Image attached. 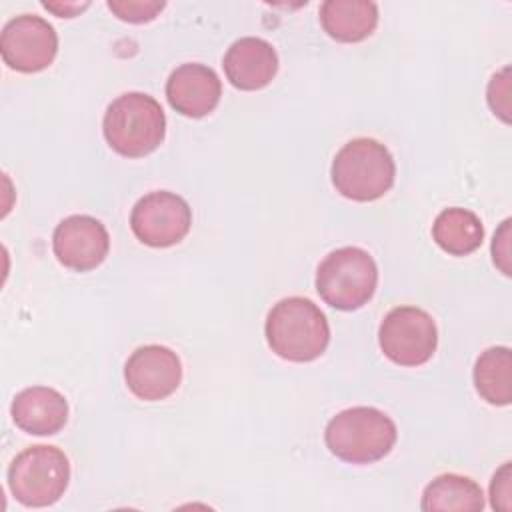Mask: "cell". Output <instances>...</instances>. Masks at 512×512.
<instances>
[{"mask_svg":"<svg viewBox=\"0 0 512 512\" xmlns=\"http://www.w3.org/2000/svg\"><path fill=\"white\" fill-rule=\"evenodd\" d=\"M4 64L16 72L32 74L48 68L58 52V36L48 20L36 14H20L8 20L0 34Z\"/></svg>","mask_w":512,"mask_h":512,"instance_id":"9","label":"cell"},{"mask_svg":"<svg viewBox=\"0 0 512 512\" xmlns=\"http://www.w3.org/2000/svg\"><path fill=\"white\" fill-rule=\"evenodd\" d=\"M476 392L494 406H508L512 400V354L506 346L484 350L474 364Z\"/></svg>","mask_w":512,"mask_h":512,"instance_id":"18","label":"cell"},{"mask_svg":"<svg viewBox=\"0 0 512 512\" xmlns=\"http://www.w3.org/2000/svg\"><path fill=\"white\" fill-rule=\"evenodd\" d=\"M222 66L228 82L234 88L252 92L272 82L278 72V54L268 40L244 36L230 44Z\"/></svg>","mask_w":512,"mask_h":512,"instance_id":"13","label":"cell"},{"mask_svg":"<svg viewBox=\"0 0 512 512\" xmlns=\"http://www.w3.org/2000/svg\"><path fill=\"white\" fill-rule=\"evenodd\" d=\"M70 482L66 454L48 444H36L20 452L8 468L12 496L30 508L50 506L60 500Z\"/></svg>","mask_w":512,"mask_h":512,"instance_id":"6","label":"cell"},{"mask_svg":"<svg viewBox=\"0 0 512 512\" xmlns=\"http://www.w3.org/2000/svg\"><path fill=\"white\" fill-rule=\"evenodd\" d=\"M488 104L494 114L510 122V68L496 72L488 84Z\"/></svg>","mask_w":512,"mask_h":512,"instance_id":"20","label":"cell"},{"mask_svg":"<svg viewBox=\"0 0 512 512\" xmlns=\"http://www.w3.org/2000/svg\"><path fill=\"white\" fill-rule=\"evenodd\" d=\"M378 284L374 258L358 246L332 250L316 270V290L320 298L336 310H356L364 306Z\"/></svg>","mask_w":512,"mask_h":512,"instance_id":"5","label":"cell"},{"mask_svg":"<svg viewBox=\"0 0 512 512\" xmlns=\"http://www.w3.org/2000/svg\"><path fill=\"white\" fill-rule=\"evenodd\" d=\"M490 504L494 510L508 512L512 508V466L504 462L490 482Z\"/></svg>","mask_w":512,"mask_h":512,"instance_id":"21","label":"cell"},{"mask_svg":"<svg viewBox=\"0 0 512 512\" xmlns=\"http://www.w3.org/2000/svg\"><path fill=\"white\" fill-rule=\"evenodd\" d=\"M426 512H478L484 508L482 488L460 474H440L422 492Z\"/></svg>","mask_w":512,"mask_h":512,"instance_id":"17","label":"cell"},{"mask_svg":"<svg viewBox=\"0 0 512 512\" xmlns=\"http://www.w3.org/2000/svg\"><path fill=\"white\" fill-rule=\"evenodd\" d=\"M492 256H494V264L506 274L510 276V218L502 222L500 230L494 236L492 242Z\"/></svg>","mask_w":512,"mask_h":512,"instance_id":"22","label":"cell"},{"mask_svg":"<svg viewBox=\"0 0 512 512\" xmlns=\"http://www.w3.org/2000/svg\"><path fill=\"white\" fill-rule=\"evenodd\" d=\"M102 132L114 152L126 158H140L162 144L166 116L156 98L144 92H126L106 108Z\"/></svg>","mask_w":512,"mask_h":512,"instance_id":"2","label":"cell"},{"mask_svg":"<svg viewBox=\"0 0 512 512\" xmlns=\"http://www.w3.org/2000/svg\"><path fill=\"white\" fill-rule=\"evenodd\" d=\"M320 24L336 42H360L378 24V6L368 0H326L320 6Z\"/></svg>","mask_w":512,"mask_h":512,"instance_id":"15","label":"cell"},{"mask_svg":"<svg viewBox=\"0 0 512 512\" xmlns=\"http://www.w3.org/2000/svg\"><path fill=\"white\" fill-rule=\"evenodd\" d=\"M220 96V78L206 64H180L166 82V98L170 106L188 118H202L210 114L218 106Z\"/></svg>","mask_w":512,"mask_h":512,"instance_id":"12","label":"cell"},{"mask_svg":"<svg viewBox=\"0 0 512 512\" xmlns=\"http://www.w3.org/2000/svg\"><path fill=\"white\" fill-rule=\"evenodd\" d=\"M166 2L160 0H110L108 10L116 14L124 22L142 24L154 20L162 10Z\"/></svg>","mask_w":512,"mask_h":512,"instance_id":"19","label":"cell"},{"mask_svg":"<svg viewBox=\"0 0 512 512\" xmlns=\"http://www.w3.org/2000/svg\"><path fill=\"white\" fill-rule=\"evenodd\" d=\"M42 6L60 18H74L90 6V2H42Z\"/></svg>","mask_w":512,"mask_h":512,"instance_id":"23","label":"cell"},{"mask_svg":"<svg viewBox=\"0 0 512 512\" xmlns=\"http://www.w3.org/2000/svg\"><path fill=\"white\" fill-rule=\"evenodd\" d=\"M110 248L106 226L88 214L64 218L52 234L56 260L76 272H88L104 262Z\"/></svg>","mask_w":512,"mask_h":512,"instance_id":"11","label":"cell"},{"mask_svg":"<svg viewBox=\"0 0 512 512\" xmlns=\"http://www.w3.org/2000/svg\"><path fill=\"white\" fill-rule=\"evenodd\" d=\"M192 226V210L188 202L168 190L142 196L130 214L134 236L152 248H168L178 244Z\"/></svg>","mask_w":512,"mask_h":512,"instance_id":"8","label":"cell"},{"mask_svg":"<svg viewBox=\"0 0 512 512\" xmlns=\"http://www.w3.org/2000/svg\"><path fill=\"white\" fill-rule=\"evenodd\" d=\"M264 332L272 352L290 362L316 360L324 354L330 340L324 312L302 296L276 302L268 312Z\"/></svg>","mask_w":512,"mask_h":512,"instance_id":"1","label":"cell"},{"mask_svg":"<svg viewBox=\"0 0 512 512\" xmlns=\"http://www.w3.org/2000/svg\"><path fill=\"white\" fill-rule=\"evenodd\" d=\"M434 242L452 256H466L480 248L484 228L480 218L468 208H446L432 224Z\"/></svg>","mask_w":512,"mask_h":512,"instance_id":"16","label":"cell"},{"mask_svg":"<svg viewBox=\"0 0 512 512\" xmlns=\"http://www.w3.org/2000/svg\"><path fill=\"white\" fill-rule=\"evenodd\" d=\"M332 184L336 192L354 202H372L384 196L396 176L390 150L374 138L346 142L332 162Z\"/></svg>","mask_w":512,"mask_h":512,"instance_id":"4","label":"cell"},{"mask_svg":"<svg viewBox=\"0 0 512 512\" xmlns=\"http://www.w3.org/2000/svg\"><path fill=\"white\" fill-rule=\"evenodd\" d=\"M378 342L388 360L398 366H420L432 358L438 330L432 316L416 306L392 308L378 330Z\"/></svg>","mask_w":512,"mask_h":512,"instance_id":"7","label":"cell"},{"mask_svg":"<svg viewBox=\"0 0 512 512\" xmlns=\"http://www.w3.org/2000/svg\"><path fill=\"white\" fill-rule=\"evenodd\" d=\"M10 414L20 430L34 436H52L68 420V402L54 388L32 386L16 394Z\"/></svg>","mask_w":512,"mask_h":512,"instance_id":"14","label":"cell"},{"mask_svg":"<svg viewBox=\"0 0 512 512\" xmlns=\"http://www.w3.org/2000/svg\"><path fill=\"white\" fill-rule=\"evenodd\" d=\"M396 424L374 406H352L338 412L324 430L328 450L350 464H372L396 442Z\"/></svg>","mask_w":512,"mask_h":512,"instance_id":"3","label":"cell"},{"mask_svg":"<svg viewBox=\"0 0 512 512\" xmlns=\"http://www.w3.org/2000/svg\"><path fill=\"white\" fill-rule=\"evenodd\" d=\"M128 390L146 402L164 400L182 382V364L174 350L160 344L136 348L124 366Z\"/></svg>","mask_w":512,"mask_h":512,"instance_id":"10","label":"cell"}]
</instances>
